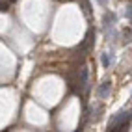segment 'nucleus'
Here are the masks:
<instances>
[{
    "label": "nucleus",
    "instance_id": "f257e3e1",
    "mask_svg": "<svg viewBox=\"0 0 132 132\" xmlns=\"http://www.w3.org/2000/svg\"><path fill=\"white\" fill-rule=\"evenodd\" d=\"M130 119H132V112H130V113H128V112H119L117 116L110 121L108 130H112V132H116V130H127Z\"/></svg>",
    "mask_w": 132,
    "mask_h": 132
},
{
    "label": "nucleus",
    "instance_id": "f03ea898",
    "mask_svg": "<svg viewBox=\"0 0 132 132\" xmlns=\"http://www.w3.org/2000/svg\"><path fill=\"white\" fill-rule=\"evenodd\" d=\"M108 95H110V82H104L97 87V97L99 99H106Z\"/></svg>",
    "mask_w": 132,
    "mask_h": 132
},
{
    "label": "nucleus",
    "instance_id": "7ed1b4c3",
    "mask_svg": "<svg viewBox=\"0 0 132 132\" xmlns=\"http://www.w3.org/2000/svg\"><path fill=\"white\" fill-rule=\"evenodd\" d=\"M80 87L82 89H87V67H80Z\"/></svg>",
    "mask_w": 132,
    "mask_h": 132
},
{
    "label": "nucleus",
    "instance_id": "20e7f679",
    "mask_svg": "<svg viewBox=\"0 0 132 132\" xmlns=\"http://www.w3.org/2000/svg\"><path fill=\"white\" fill-rule=\"evenodd\" d=\"M102 65H104V67H110V58H108V54H102Z\"/></svg>",
    "mask_w": 132,
    "mask_h": 132
},
{
    "label": "nucleus",
    "instance_id": "39448f33",
    "mask_svg": "<svg viewBox=\"0 0 132 132\" xmlns=\"http://www.w3.org/2000/svg\"><path fill=\"white\" fill-rule=\"evenodd\" d=\"M127 17L132 21V7H128V10H127Z\"/></svg>",
    "mask_w": 132,
    "mask_h": 132
},
{
    "label": "nucleus",
    "instance_id": "423d86ee",
    "mask_svg": "<svg viewBox=\"0 0 132 132\" xmlns=\"http://www.w3.org/2000/svg\"><path fill=\"white\" fill-rule=\"evenodd\" d=\"M99 4H102V6H104V4H106V0H99Z\"/></svg>",
    "mask_w": 132,
    "mask_h": 132
}]
</instances>
